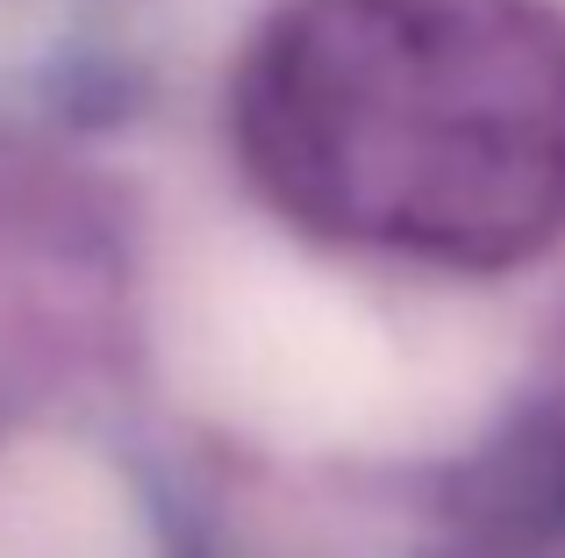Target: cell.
<instances>
[{"instance_id": "6da1fadb", "label": "cell", "mask_w": 565, "mask_h": 558, "mask_svg": "<svg viewBox=\"0 0 565 558\" xmlns=\"http://www.w3.org/2000/svg\"><path fill=\"white\" fill-rule=\"evenodd\" d=\"M244 151L359 251L509 266L565 223V36L515 0H330L258 57Z\"/></svg>"}]
</instances>
